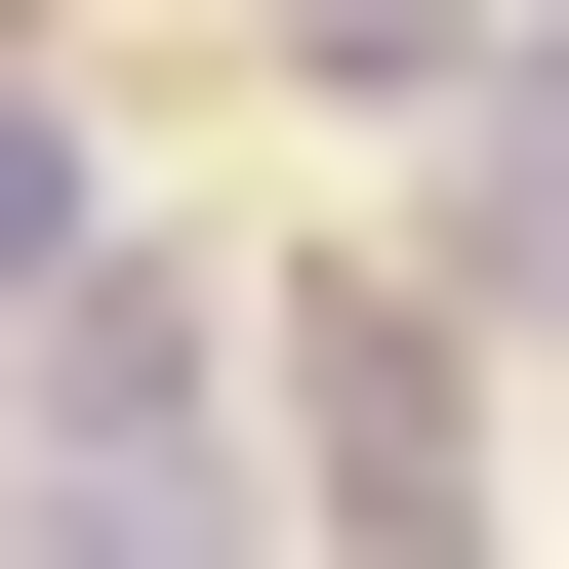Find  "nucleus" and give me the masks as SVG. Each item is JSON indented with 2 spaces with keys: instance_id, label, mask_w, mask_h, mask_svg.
<instances>
[{
  "instance_id": "f257e3e1",
  "label": "nucleus",
  "mask_w": 569,
  "mask_h": 569,
  "mask_svg": "<svg viewBox=\"0 0 569 569\" xmlns=\"http://www.w3.org/2000/svg\"><path fill=\"white\" fill-rule=\"evenodd\" d=\"M0 569H244V407H203V284H41V407H0Z\"/></svg>"
},
{
  "instance_id": "f03ea898",
  "label": "nucleus",
  "mask_w": 569,
  "mask_h": 569,
  "mask_svg": "<svg viewBox=\"0 0 569 569\" xmlns=\"http://www.w3.org/2000/svg\"><path fill=\"white\" fill-rule=\"evenodd\" d=\"M284 529L326 569H488V326L448 284H326L284 326Z\"/></svg>"
},
{
  "instance_id": "7ed1b4c3",
  "label": "nucleus",
  "mask_w": 569,
  "mask_h": 569,
  "mask_svg": "<svg viewBox=\"0 0 569 569\" xmlns=\"http://www.w3.org/2000/svg\"><path fill=\"white\" fill-rule=\"evenodd\" d=\"M41 284H82V122L0 82V326H41Z\"/></svg>"
}]
</instances>
